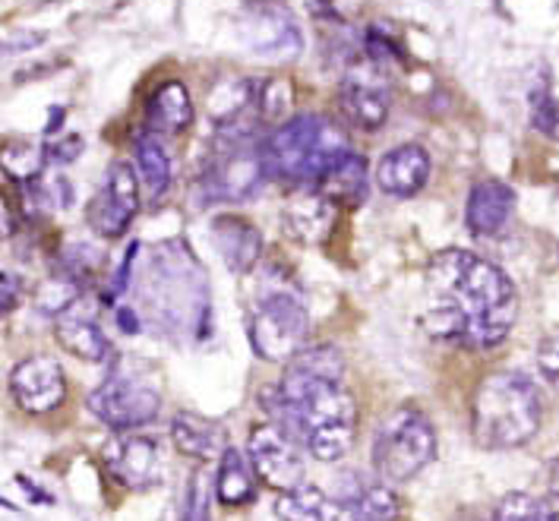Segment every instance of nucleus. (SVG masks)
Instances as JSON below:
<instances>
[{"label":"nucleus","mask_w":559,"mask_h":521,"mask_svg":"<svg viewBox=\"0 0 559 521\" xmlns=\"http://www.w3.org/2000/svg\"><path fill=\"white\" fill-rule=\"evenodd\" d=\"M519 317V294L500 265L468 250H442L427 265L420 325L430 339L465 347H497Z\"/></svg>","instance_id":"obj_1"},{"label":"nucleus","mask_w":559,"mask_h":521,"mask_svg":"<svg viewBox=\"0 0 559 521\" xmlns=\"http://www.w3.org/2000/svg\"><path fill=\"white\" fill-rule=\"evenodd\" d=\"M269 421L320 462L352 452L357 402L345 389V360L332 345L304 347L288 364L278 389H265Z\"/></svg>","instance_id":"obj_2"},{"label":"nucleus","mask_w":559,"mask_h":521,"mask_svg":"<svg viewBox=\"0 0 559 521\" xmlns=\"http://www.w3.org/2000/svg\"><path fill=\"white\" fill-rule=\"evenodd\" d=\"M260 149L265 174L288 187H317L323 174L352 152L345 130L325 115L292 117L272 137H265Z\"/></svg>","instance_id":"obj_3"},{"label":"nucleus","mask_w":559,"mask_h":521,"mask_svg":"<svg viewBox=\"0 0 559 521\" xmlns=\"http://www.w3.org/2000/svg\"><path fill=\"white\" fill-rule=\"evenodd\" d=\"M537 386L519 370H500L487 377L472 402V436L484 449H519L540 427Z\"/></svg>","instance_id":"obj_4"},{"label":"nucleus","mask_w":559,"mask_h":521,"mask_svg":"<svg viewBox=\"0 0 559 521\" xmlns=\"http://www.w3.org/2000/svg\"><path fill=\"white\" fill-rule=\"evenodd\" d=\"M437 459V430L424 411L395 407L373 439V467L392 484H405Z\"/></svg>","instance_id":"obj_5"},{"label":"nucleus","mask_w":559,"mask_h":521,"mask_svg":"<svg viewBox=\"0 0 559 521\" xmlns=\"http://www.w3.org/2000/svg\"><path fill=\"white\" fill-rule=\"evenodd\" d=\"M310 317L304 300L292 291H269L263 300H257L250 319V342L253 351L272 364H292L307 347Z\"/></svg>","instance_id":"obj_6"},{"label":"nucleus","mask_w":559,"mask_h":521,"mask_svg":"<svg viewBox=\"0 0 559 521\" xmlns=\"http://www.w3.org/2000/svg\"><path fill=\"white\" fill-rule=\"evenodd\" d=\"M265 174L263 149L253 143L250 130L222 127L218 149L206 165V197L209 200H250Z\"/></svg>","instance_id":"obj_7"},{"label":"nucleus","mask_w":559,"mask_h":521,"mask_svg":"<svg viewBox=\"0 0 559 521\" xmlns=\"http://www.w3.org/2000/svg\"><path fill=\"white\" fill-rule=\"evenodd\" d=\"M88 411L105 427L120 430V434H130V430H136V427H143V424L158 417L162 395H158V389L152 382H146V379L115 374V377L105 379L88 395Z\"/></svg>","instance_id":"obj_8"},{"label":"nucleus","mask_w":559,"mask_h":521,"mask_svg":"<svg viewBox=\"0 0 559 521\" xmlns=\"http://www.w3.org/2000/svg\"><path fill=\"white\" fill-rule=\"evenodd\" d=\"M237 29L243 45L260 58H295L304 48V32L292 10L278 0H250L240 10Z\"/></svg>","instance_id":"obj_9"},{"label":"nucleus","mask_w":559,"mask_h":521,"mask_svg":"<svg viewBox=\"0 0 559 521\" xmlns=\"http://www.w3.org/2000/svg\"><path fill=\"white\" fill-rule=\"evenodd\" d=\"M247 455L257 471V477L265 487L278 493H292L304 487V459L300 449L288 434H282L275 424H263L253 427L250 439H247Z\"/></svg>","instance_id":"obj_10"},{"label":"nucleus","mask_w":559,"mask_h":521,"mask_svg":"<svg viewBox=\"0 0 559 521\" xmlns=\"http://www.w3.org/2000/svg\"><path fill=\"white\" fill-rule=\"evenodd\" d=\"M136 209H140V190H136V174L130 165L118 162L102 190L95 193V200L88 205V225L102 237L115 240L120 234H127L130 222L136 218Z\"/></svg>","instance_id":"obj_11"},{"label":"nucleus","mask_w":559,"mask_h":521,"mask_svg":"<svg viewBox=\"0 0 559 521\" xmlns=\"http://www.w3.org/2000/svg\"><path fill=\"white\" fill-rule=\"evenodd\" d=\"M10 392L26 414H48L67 399V379L55 357H26L10 374Z\"/></svg>","instance_id":"obj_12"},{"label":"nucleus","mask_w":559,"mask_h":521,"mask_svg":"<svg viewBox=\"0 0 559 521\" xmlns=\"http://www.w3.org/2000/svg\"><path fill=\"white\" fill-rule=\"evenodd\" d=\"M105 464L130 490H148L162 481V452L148 436H115L105 446Z\"/></svg>","instance_id":"obj_13"},{"label":"nucleus","mask_w":559,"mask_h":521,"mask_svg":"<svg viewBox=\"0 0 559 521\" xmlns=\"http://www.w3.org/2000/svg\"><path fill=\"white\" fill-rule=\"evenodd\" d=\"M427 177H430V155H427V149L414 143L385 152L380 158V168H377V183L383 187V193L399 197V200L420 193Z\"/></svg>","instance_id":"obj_14"},{"label":"nucleus","mask_w":559,"mask_h":521,"mask_svg":"<svg viewBox=\"0 0 559 521\" xmlns=\"http://www.w3.org/2000/svg\"><path fill=\"white\" fill-rule=\"evenodd\" d=\"M515 212V190L502 180H480L472 187L465 222L468 232L477 237H493L500 234Z\"/></svg>","instance_id":"obj_15"},{"label":"nucleus","mask_w":559,"mask_h":521,"mask_svg":"<svg viewBox=\"0 0 559 521\" xmlns=\"http://www.w3.org/2000/svg\"><path fill=\"white\" fill-rule=\"evenodd\" d=\"M212 240H215L225 265L237 275H247L260 262V253H263L260 228L250 225L247 218H237V215H218L212 222Z\"/></svg>","instance_id":"obj_16"},{"label":"nucleus","mask_w":559,"mask_h":521,"mask_svg":"<svg viewBox=\"0 0 559 521\" xmlns=\"http://www.w3.org/2000/svg\"><path fill=\"white\" fill-rule=\"evenodd\" d=\"M335 218V205L325 200L320 190H297L288 200L285 212H282V225L288 228L292 237L304 240V244H317L323 240Z\"/></svg>","instance_id":"obj_17"},{"label":"nucleus","mask_w":559,"mask_h":521,"mask_svg":"<svg viewBox=\"0 0 559 521\" xmlns=\"http://www.w3.org/2000/svg\"><path fill=\"white\" fill-rule=\"evenodd\" d=\"M171 439H175L180 455L197 459V462H212V459H222L228 452V446H225V427L215 424V421L200 417V414H190V411H180L175 417Z\"/></svg>","instance_id":"obj_18"},{"label":"nucleus","mask_w":559,"mask_h":521,"mask_svg":"<svg viewBox=\"0 0 559 521\" xmlns=\"http://www.w3.org/2000/svg\"><path fill=\"white\" fill-rule=\"evenodd\" d=\"M55 335H58L60 347L80 360H105L108 357V339L98 329V322L80 310V304H73L70 310H63L60 317H55Z\"/></svg>","instance_id":"obj_19"},{"label":"nucleus","mask_w":559,"mask_h":521,"mask_svg":"<svg viewBox=\"0 0 559 521\" xmlns=\"http://www.w3.org/2000/svg\"><path fill=\"white\" fill-rule=\"evenodd\" d=\"M275 516L282 521H357L348 499H332L317 487H297L275 499Z\"/></svg>","instance_id":"obj_20"},{"label":"nucleus","mask_w":559,"mask_h":521,"mask_svg":"<svg viewBox=\"0 0 559 521\" xmlns=\"http://www.w3.org/2000/svg\"><path fill=\"white\" fill-rule=\"evenodd\" d=\"M193 120V98L183 83H165L146 98V127L155 137H175Z\"/></svg>","instance_id":"obj_21"},{"label":"nucleus","mask_w":559,"mask_h":521,"mask_svg":"<svg viewBox=\"0 0 559 521\" xmlns=\"http://www.w3.org/2000/svg\"><path fill=\"white\" fill-rule=\"evenodd\" d=\"M338 108L357 130H377L389 117V92L367 80H345L338 88Z\"/></svg>","instance_id":"obj_22"},{"label":"nucleus","mask_w":559,"mask_h":521,"mask_svg":"<svg viewBox=\"0 0 559 521\" xmlns=\"http://www.w3.org/2000/svg\"><path fill=\"white\" fill-rule=\"evenodd\" d=\"M313 190H320L335 209H338V205L357 209V205L367 200V190H370L367 162H364L357 152H348L345 158H338V162L323 174V180H320Z\"/></svg>","instance_id":"obj_23"},{"label":"nucleus","mask_w":559,"mask_h":521,"mask_svg":"<svg viewBox=\"0 0 559 521\" xmlns=\"http://www.w3.org/2000/svg\"><path fill=\"white\" fill-rule=\"evenodd\" d=\"M257 471L247 467V459L237 452L235 446H228V452L218 462V474H215V496L225 506H247L257 496Z\"/></svg>","instance_id":"obj_24"},{"label":"nucleus","mask_w":559,"mask_h":521,"mask_svg":"<svg viewBox=\"0 0 559 521\" xmlns=\"http://www.w3.org/2000/svg\"><path fill=\"white\" fill-rule=\"evenodd\" d=\"M136 168H140V177H143L146 190L155 200L168 193V187H171V158H168L165 145L155 133H143L136 140Z\"/></svg>","instance_id":"obj_25"},{"label":"nucleus","mask_w":559,"mask_h":521,"mask_svg":"<svg viewBox=\"0 0 559 521\" xmlns=\"http://www.w3.org/2000/svg\"><path fill=\"white\" fill-rule=\"evenodd\" d=\"M348 506H352L357 521H399V516H402L399 496L389 490L385 484L360 487V490L348 496Z\"/></svg>","instance_id":"obj_26"},{"label":"nucleus","mask_w":559,"mask_h":521,"mask_svg":"<svg viewBox=\"0 0 559 521\" xmlns=\"http://www.w3.org/2000/svg\"><path fill=\"white\" fill-rule=\"evenodd\" d=\"M209 471H197L187 484V499H183V519L180 521H212V502H209Z\"/></svg>","instance_id":"obj_27"},{"label":"nucleus","mask_w":559,"mask_h":521,"mask_svg":"<svg viewBox=\"0 0 559 521\" xmlns=\"http://www.w3.org/2000/svg\"><path fill=\"white\" fill-rule=\"evenodd\" d=\"M537 516H540V499L528 493H509L500 499L493 521H537Z\"/></svg>","instance_id":"obj_28"},{"label":"nucleus","mask_w":559,"mask_h":521,"mask_svg":"<svg viewBox=\"0 0 559 521\" xmlns=\"http://www.w3.org/2000/svg\"><path fill=\"white\" fill-rule=\"evenodd\" d=\"M537 370L559 392V329L550 332L537 347Z\"/></svg>","instance_id":"obj_29"},{"label":"nucleus","mask_w":559,"mask_h":521,"mask_svg":"<svg viewBox=\"0 0 559 521\" xmlns=\"http://www.w3.org/2000/svg\"><path fill=\"white\" fill-rule=\"evenodd\" d=\"M534 127L550 137H559V105L547 92L534 95Z\"/></svg>","instance_id":"obj_30"},{"label":"nucleus","mask_w":559,"mask_h":521,"mask_svg":"<svg viewBox=\"0 0 559 521\" xmlns=\"http://www.w3.org/2000/svg\"><path fill=\"white\" fill-rule=\"evenodd\" d=\"M80 152H83V140H80V137H67V140H60L58 145L48 149V158L58 162V165H67V162H73Z\"/></svg>","instance_id":"obj_31"},{"label":"nucleus","mask_w":559,"mask_h":521,"mask_svg":"<svg viewBox=\"0 0 559 521\" xmlns=\"http://www.w3.org/2000/svg\"><path fill=\"white\" fill-rule=\"evenodd\" d=\"M0 313L7 317L13 307H16V300H20V282H16V275L13 272H3L0 275Z\"/></svg>","instance_id":"obj_32"},{"label":"nucleus","mask_w":559,"mask_h":521,"mask_svg":"<svg viewBox=\"0 0 559 521\" xmlns=\"http://www.w3.org/2000/svg\"><path fill=\"white\" fill-rule=\"evenodd\" d=\"M136 250H140V244L133 240V244L127 247V253H123V260H120V272H118V279H115V294H120V291L127 288V275H130V262H133V257H136Z\"/></svg>","instance_id":"obj_33"},{"label":"nucleus","mask_w":559,"mask_h":521,"mask_svg":"<svg viewBox=\"0 0 559 521\" xmlns=\"http://www.w3.org/2000/svg\"><path fill=\"white\" fill-rule=\"evenodd\" d=\"M537 521H559V493H547L540 499V516Z\"/></svg>","instance_id":"obj_34"},{"label":"nucleus","mask_w":559,"mask_h":521,"mask_svg":"<svg viewBox=\"0 0 559 521\" xmlns=\"http://www.w3.org/2000/svg\"><path fill=\"white\" fill-rule=\"evenodd\" d=\"M118 322L123 332H140V322H136V313H133V310H118Z\"/></svg>","instance_id":"obj_35"}]
</instances>
